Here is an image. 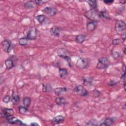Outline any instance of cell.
Instances as JSON below:
<instances>
[{
    "label": "cell",
    "mask_w": 126,
    "mask_h": 126,
    "mask_svg": "<svg viewBox=\"0 0 126 126\" xmlns=\"http://www.w3.org/2000/svg\"><path fill=\"white\" fill-rule=\"evenodd\" d=\"M48 1H35V3L38 5H41L45 3H47Z\"/></svg>",
    "instance_id": "e575fe53"
},
{
    "label": "cell",
    "mask_w": 126,
    "mask_h": 126,
    "mask_svg": "<svg viewBox=\"0 0 126 126\" xmlns=\"http://www.w3.org/2000/svg\"><path fill=\"white\" fill-rule=\"evenodd\" d=\"M89 62L85 58H79L77 63V66L81 69L86 68L88 66Z\"/></svg>",
    "instance_id": "5b68a950"
},
{
    "label": "cell",
    "mask_w": 126,
    "mask_h": 126,
    "mask_svg": "<svg viewBox=\"0 0 126 126\" xmlns=\"http://www.w3.org/2000/svg\"><path fill=\"white\" fill-rule=\"evenodd\" d=\"M97 27L96 22H89L86 25V29L88 32H93Z\"/></svg>",
    "instance_id": "5bb4252c"
},
{
    "label": "cell",
    "mask_w": 126,
    "mask_h": 126,
    "mask_svg": "<svg viewBox=\"0 0 126 126\" xmlns=\"http://www.w3.org/2000/svg\"><path fill=\"white\" fill-rule=\"evenodd\" d=\"M5 65L7 70H10L14 66L13 62L11 59H7L5 61Z\"/></svg>",
    "instance_id": "603a6c76"
},
{
    "label": "cell",
    "mask_w": 126,
    "mask_h": 126,
    "mask_svg": "<svg viewBox=\"0 0 126 126\" xmlns=\"http://www.w3.org/2000/svg\"><path fill=\"white\" fill-rule=\"evenodd\" d=\"M121 35H122V39L124 41H125V40H126V32H123L121 33Z\"/></svg>",
    "instance_id": "60d3db41"
},
{
    "label": "cell",
    "mask_w": 126,
    "mask_h": 126,
    "mask_svg": "<svg viewBox=\"0 0 126 126\" xmlns=\"http://www.w3.org/2000/svg\"><path fill=\"white\" fill-rule=\"evenodd\" d=\"M43 11L46 14L51 16H53L55 15L57 13V11L56 10V9L50 6L45 7L43 10Z\"/></svg>",
    "instance_id": "ba28073f"
},
{
    "label": "cell",
    "mask_w": 126,
    "mask_h": 126,
    "mask_svg": "<svg viewBox=\"0 0 126 126\" xmlns=\"http://www.w3.org/2000/svg\"><path fill=\"white\" fill-rule=\"evenodd\" d=\"M66 91H67V89L66 88L60 87V88H56L54 90V93L56 95L59 96L62 95L63 94H64L65 92H66Z\"/></svg>",
    "instance_id": "ac0fdd59"
},
{
    "label": "cell",
    "mask_w": 126,
    "mask_h": 126,
    "mask_svg": "<svg viewBox=\"0 0 126 126\" xmlns=\"http://www.w3.org/2000/svg\"><path fill=\"white\" fill-rule=\"evenodd\" d=\"M35 2H33V1H30L27 2H26L24 4V7L26 9H31V8H33L34 7V3Z\"/></svg>",
    "instance_id": "cb8c5ba5"
},
{
    "label": "cell",
    "mask_w": 126,
    "mask_h": 126,
    "mask_svg": "<svg viewBox=\"0 0 126 126\" xmlns=\"http://www.w3.org/2000/svg\"><path fill=\"white\" fill-rule=\"evenodd\" d=\"M121 40L119 38H116V39H114L112 40V44L113 45H119L120 43Z\"/></svg>",
    "instance_id": "1f68e13d"
},
{
    "label": "cell",
    "mask_w": 126,
    "mask_h": 126,
    "mask_svg": "<svg viewBox=\"0 0 126 126\" xmlns=\"http://www.w3.org/2000/svg\"><path fill=\"white\" fill-rule=\"evenodd\" d=\"M115 30L118 33H121L124 32L126 29L125 22L122 20H117L115 23Z\"/></svg>",
    "instance_id": "3957f363"
},
{
    "label": "cell",
    "mask_w": 126,
    "mask_h": 126,
    "mask_svg": "<svg viewBox=\"0 0 126 126\" xmlns=\"http://www.w3.org/2000/svg\"><path fill=\"white\" fill-rule=\"evenodd\" d=\"M64 59L68 62L69 65L71 67V58H70V57L68 56H66L64 58Z\"/></svg>",
    "instance_id": "d6a6232c"
},
{
    "label": "cell",
    "mask_w": 126,
    "mask_h": 126,
    "mask_svg": "<svg viewBox=\"0 0 126 126\" xmlns=\"http://www.w3.org/2000/svg\"><path fill=\"white\" fill-rule=\"evenodd\" d=\"M104 2L107 5H110L114 2V1L113 0H105V1H104Z\"/></svg>",
    "instance_id": "d590c367"
},
{
    "label": "cell",
    "mask_w": 126,
    "mask_h": 126,
    "mask_svg": "<svg viewBox=\"0 0 126 126\" xmlns=\"http://www.w3.org/2000/svg\"><path fill=\"white\" fill-rule=\"evenodd\" d=\"M68 74V72L65 69H59V75L61 78H65Z\"/></svg>",
    "instance_id": "d4e9b609"
},
{
    "label": "cell",
    "mask_w": 126,
    "mask_h": 126,
    "mask_svg": "<svg viewBox=\"0 0 126 126\" xmlns=\"http://www.w3.org/2000/svg\"><path fill=\"white\" fill-rule=\"evenodd\" d=\"M31 103V99L29 97H25L23 99V104L24 106L28 108Z\"/></svg>",
    "instance_id": "44dd1931"
},
{
    "label": "cell",
    "mask_w": 126,
    "mask_h": 126,
    "mask_svg": "<svg viewBox=\"0 0 126 126\" xmlns=\"http://www.w3.org/2000/svg\"><path fill=\"white\" fill-rule=\"evenodd\" d=\"M117 83V82H115V81L111 80V81H110V82L108 83V84L109 86H113L115 85Z\"/></svg>",
    "instance_id": "f35d334b"
},
{
    "label": "cell",
    "mask_w": 126,
    "mask_h": 126,
    "mask_svg": "<svg viewBox=\"0 0 126 126\" xmlns=\"http://www.w3.org/2000/svg\"><path fill=\"white\" fill-rule=\"evenodd\" d=\"M92 9H97V2L96 1H86Z\"/></svg>",
    "instance_id": "484cf974"
},
{
    "label": "cell",
    "mask_w": 126,
    "mask_h": 126,
    "mask_svg": "<svg viewBox=\"0 0 126 126\" xmlns=\"http://www.w3.org/2000/svg\"><path fill=\"white\" fill-rule=\"evenodd\" d=\"M125 70H126V66L125 65H123V66H122V76H124V75H125Z\"/></svg>",
    "instance_id": "ab89813d"
},
{
    "label": "cell",
    "mask_w": 126,
    "mask_h": 126,
    "mask_svg": "<svg viewBox=\"0 0 126 126\" xmlns=\"http://www.w3.org/2000/svg\"><path fill=\"white\" fill-rule=\"evenodd\" d=\"M6 120L7 123L11 124H18V125H22V126L26 125L25 124H23V122L21 120H19L18 118H17L16 117H13V116L6 119Z\"/></svg>",
    "instance_id": "9c48e42d"
},
{
    "label": "cell",
    "mask_w": 126,
    "mask_h": 126,
    "mask_svg": "<svg viewBox=\"0 0 126 126\" xmlns=\"http://www.w3.org/2000/svg\"><path fill=\"white\" fill-rule=\"evenodd\" d=\"M83 84L86 86H89L92 85L93 82V79L90 77H83Z\"/></svg>",
    "instance_id": "2e32d148"
},
{
    "label": "cell",
    "mask_w": 126,
    "mask_h": 126,
    "mask_svg": "<svg viewBox=\"0 0 126 126\" xmlns=\"http://www.w3.org/2000/svg\"><path fill=\"white\" fill-rule=\"evenodd\" d=\"M99 16H100V18H103L104 19H107V20H110L111 19L110 17V14H109L108 12L106 11H100L99 12Z\"/></svg>",
    "instance_id": "e0dca14e"
},
{
    "label": "cell",
    "mask_w": 126,
    "mask_h": 126,
    "mask_svg": "<svg viewBox=\"0 0 126 126\" xmlns=\"http://www.w3.org/2000/svg\"><path fill=\"white\" fill-rule=\"evenodd\" d=\"M86 38V36L84 35H79L77 36L76 38H75V41L77 43L79 44H82L84 41H85Z\"/></svg>",
    "instance_id": "d6986e66"
},
{
    "label": "cell",
    "mask_w": 126,
    "mask_h": 126,
    "mask_svg": "<svg viewBox=\"0 0 126 126\" xmlns=\"http://www.w3.org/2000/svg\"><path fill=\"white\" fill-rule=\"evenodd\" d=\"M120 53L117 51H115L113 52V57H114V58L115 59H116L119 58L120 57Z\"/></svg>",
    "instance_id": "836d02e7"
},
{
    "label": "cell",
    "mask_w": 126,
    "mask_h": 126,
    "mask_svg": "<svg viewBox=\"0 0 126 126\" xmlns=\"http://www.w3.org/2000/svg\"><path fill=\"white\" fill-rule=\"evenodd\" d=\"M65 120V117L62 115H58L56 116L52 119V123L53 125H58L64 122Z\"/></svg>",
    "instance_id": "4fadbf2b"
},
{
    "label": "cell",
    "mask_w": 126,
    "mask_h": 126,
    "mask_svg": "<svg viewBox=\"0 0 126 126\" xmlns=\"http://www.w3.org/2000/svg\"><path fill=\"white\" fill-rule=\"evenodd\" d=\"M28 40L27 38H21L18 39V43L21 46H25L27 44Z\"/></svg>",
    "instance_id": "4316f807"
},
{
    "label": "cell",
    "mask_w": 126,
    "mask_h": 126,
    "mask_svg": "<svg viewBox=\"0 0 126 126\" xmlns=\"http://www.w3.org/2000/svg\"><path fill=\"white\" fill-rule=\"evenodd\" d=\"M31 126H38L39 125L36 123H35V122H33V123H32L30 124Z\"/></svg>",
    "instance_id": "b9f144b4"
},
{
    "label": "cell",
    "mask_w": 126,
    "mask_h": 126,
    "mask_svg": "<svg viewBox=\"0 0 126 126\" xmlns=\"http://www.w3.org/2000/svg\"><path fill=\"white\" fill-rule=\"evenodd\" d=\"M115 121V120L114 118H107L104 119L103 122H100L99 125L104 126H111L114 124Z\"/></svg>",
    "instance_id": "8fae6325"
},
{
    "label": "cell",
    "mask_w": 126,
    "mask_h": 126,
    "mask_svg": "<svg viewBox=\"0 0 126 126\" xmlns=\"http://www.w3.org/2000/svg\"><path fill=\"white\" fill-rule=\"evenodd\" d=\"M126 103H125L124 104V105H123V106L122 107V108L124 110H126Z\"/></svg>",
    "instance_id": "ee69618b"
},
{
    "label": "cell",
    "mask_w": 126,
    "mask_h": 126,
    "mask_svg": "<svg viewBox=\"0 0 126 126\" xmlns=\"http://www.w3.org/2000/svg\"><path fill=\"white\" fill-rule=\"evenodd\" d=\"M11 99V97L9 95H7L5 98H4L3 101L5 104H8L10 102Z\"/></svg>",
    "instance_id": "4dcf8cb0"
},
{
    "label": "cell",
    "mask_w": 126,
    "mask_h": 126,
    "mask_svg": "<svg viewBox=\"0 0 126 126\" xmlns=\"http://www.w3.org/2000/svg\"><path fill=\"white\" fill-rule=\"evenodd\" d=\"M58 56L64 58L66 56H68V52L65 48H60L57 50Z\"/></svg>",
    "instance_id": "9a60e30c"
},
{
    "label": "cell",
    "mask_w": 126,
    "mask_h": 126,
    "mask_svg": "<svg viewBox=\"0 0 126 126\" xmlns=\"http://www.w3.org/2000/svg\"><path fill=\"white\" fill-rule=\"evenodd\" d=\"M56 104L59 105H61L64 104L66 102H65V100L64 98H57L56 99Z\"/></svg>",
    "instance_id": "f1b7e54d"
},
{
    "label": "cell",
    "mask_w": 126,
    "mask_h": 126,
    "mask_svg": "<svg viewBox=\"0 0 126 126\" xmlns=\"http://www.w3.org/2000/svg\"><path fill=\"white\" fill-rule=\"evenodd\" d=\"M93 92H94V95L95 96V97L97 98V97H99V96L100 93V92L98 90H94Z\"/></svg>",
    "instance_id": "8d00e7d4"
},
{
    "label": "cell",
    "mask_w": 126,
    "mask_h": 126,
    "mask_svg": "<svg viewBox=\"0 0 126 126\" xmlns=\"http://www.w3.org/2000/svg\"><path fill=\"white\" fill-rule=\"evenodd\" d=\"M14 114V111L12 109L4 108L2 110L1 117L3 118L7 119L9 117L12 116Z\"/></svg>",
    "instance_id": "8992f818"
},
{
    "label": "cell",
    "mask_w": 126,
    "mask_h": 126,
    "mask_svg": "<svg viewBox=\"0 0 126 126\" xmlns=\"http://www.w3.org/2000/svg\"><path fill=\"white\" fill-rule=\"evenodd\" d=\"M52 90V87L50 84H43V91L44 92H50Z\"/></svg>",
    "instance_id": "7402d4cb"
},
{
    "label": "cell",
    "mask_w": 126,
    "mask_h": 126,
    "mask_svg": "<svg viewBox=\"0 0 126 126\" xmlns=\"http://www.w3.org/2000/svg\"><path fill=\"white\" fill-rule=\"evenodd\" d=\"M19 99H20V97L19 95L16 93H15L14 92H13L11 98V101L13 103V104H16L17 103H18L19 101Z\"/></svg>",
    "instance_id": "ffe728a7"
},
{
    "label": "cell",
    "mask_w": 126,
    "mask_h": 126,
    "mask_svg": "<svg viewBox=\"0 0 126 126\" xmlns=\"http://www.w3.org/2000/svg\"><path fill=\"white\" fill-rule=\"evenodd\" d=\"M36 19L40 24H42L45 20V16L44 15H39L36 17Z\"/></svg>",
    "instance_id": "83f0119b"
},
{
    "label": "cell",
    "mask_w": 126,
    "mask_h": 126,
    "mask_svg": "<svg viewBox=\"0 0 126 126\" xmlns=\"http://www.w3.org/2000/svg\"><path fill=\"white\" fill-rule=\"evenodd\" d=\"M37 29L34 27L31 28L27 33V38L29 40H35L37 38Z\"/></svg>",
    "instance_id": "52a82bcc"
},
{
    "label": "cell",
    "mask_w": 126,
    "mask_h": 126,
    "mask_svg": "<svg viewBox=\"0 0 126 126\" xmlns=\"http://www.w3.org/2000/svg\"><path fill=\"white\" fill-rule=\"evenodd\" d=\"M93 122H92V120H91L90 121V122H88V124H87V125H93V126H96V125H97V121H96V120H93Z\"/></svg>",
    "instance_id": "74e56055"
},
{
    "label": "cell",
    "mask_w": 126,
    "mask_h": 126,
    "mask_svg": "<svg viewBox=\"0 0 126 126\" xmlns=\"http://www.w3.org/2000/svg\"><path fill=\"white\" fill-rule=\"evenodd\" d=\"M120 3L122 4H125L126 3V1H120Z\"/></svg>",
    "instance_id": "7bdbcfd3"
},
{
    "label": "cell",
    "mask_w": 126,
    "mask_h": 126,
    "mask_svg": "<svg viewBox=\"0 0 126 126\" xmlns=\"http://www.w3.org/2000/svg\"><path fill=\"white\" fill-rule=\"evenodd\" d=\"M2 45L4 51L9 53L11 49V45L10 42L7 40H5L2 42Z\"/></svg>",
    "instance_id": "30bf717a"
},
{
    "label": "cell",
    "mask_w": 126,
    "mask_h": 126,
    "mask_svg": "<svg viewBox=\"0 0 126 126\" xmlns=\"http://www.w3.org/2000/svg\"><path fill=\"white\" fill-rule=\"evenodd\" d=\"M51 34L54 37H59L61 33V29L57 26H53L50 30Z\"/></svg>",
    "instance_id": "7c38bea8"
},
{
    "label": "cell",
    "mask_w": 126,
    "mask_h": 126,
    "mask_svg": "<svg viewBox=\"0 0 126 126\" xmlns=\"http://www.w3.org/2000/svg\"><path fill=\"white\" fill-rule=\"evenodd\" d=\"M84 15L88 19L92 22H97L99 21L100 19L99 13L97 9L91 8L90 10L85 13Z\"/></svg>",
    "instance_id": "6da1fadb"
},
{
    "label": "cell",
    "mask_w": 126,
    "mask_h": 126,
    "mask_svg": "<svg viewBox=\"0 0 126 126\" xmlns=\"http://www.w3.org/2000/svg\"><path fill=\"white\" fill-rule=\"evenodd\" d=\"M74 92L81 97H86L88 95V91L82 85L77 86L74 89Z\"/></svg>",
    "instance_id": "277c9868"
},
{
    "label": "cell",
    "mask_w": 126,
    "mask_h": 126,
    "mask_svg": "<svg viewBox=\"0 0 126 126\" xmlns=\"http://www.w3.org/2000/svg\"><path fill=\"white\" fill-rule=\"evenodd\" d=\"M18 111L19 113L21 114H24L26 113L28 111V108L25 107V106H20L18 108Z\"/></svg>",
    "instance_id": "f546056e"
},
{
    "label": "cell",
    "mask_w": 126,
    "mask_h": 126,
    "mask_svg": "<svg viewBox=\"0 0 126 126\" xmlns=\"http://www.w3.org/2000/svg\"><path fill=\"white\" fill-rule=\"evenodd\" d=\"M110 65V61L108 58L103 57L99 58L97 65V68L99 70H104L108 66Z\"/></svg>",
    "instance_id": "7a4b0ae2"
},
{
    "label": "cell",
    "mask_w": 126,
    "mask_h": 126,
    "mask_svg": "<svg viewBox=\"0 0 126 126\" xmlns=\"http://www.w3.org/2000/svg\"><path fill=\"white\" fill-rule=\"evenodd\" d=\"M124 53L125 55L126 54V47H125L124 50Z\"/></svg>",
    "instance_id": "f6af8a7d"
}]
</instances>
